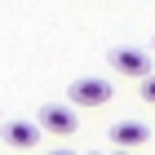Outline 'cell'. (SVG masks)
I'll return each mask as SVG.
<instances>
[{
	"label": "cell",
	"instance_id": "1",
	"mask_svg": "<svg viewBox=\"0 0 155 155\" xmlns=\"http://www.w3.org/2000/svg\"><path fill=\"white\" fill-rule=\"evenodd\" d=\"M111 97H115V84L102 80V75H75L67 84V107L84 111V107H107Z\"/></svg>",
	"mask_w": 155,
	"mask_h": 155
},
{
	"label": "cell",
	"instance_id": "2",
	"mask_svg": "<svg viewBox=\"0 0 155 155\" xmlns=\"http://www.w3.org/2000/svg\"><path fill=\"white\" fill-rule=\"evenodd\" d=\"M36 129L53 133V137H71V133L80 129V115H75V107H67V102H45V107L36 111Z\"/></svg>",
	"mask_w": 155,
	"mask_h": 155
},
{
	"label": "cell",
	"instance_id": "3",
	"mask_svg": "<svg viewBox=\"0 0 155 155\" xmlns=\"http://www.w3.org/2000/svg\"><path fill=\"white\" fill-rule=\"evenodd\" d=\"M107 62H111V71H115V75H129V80H137V84H142L146 75L155 71V67H151V53H142V49H133V45L111 49Z\"/></svg>",
	"mask_w": 155,
	"mask_h": 155
},
{
	"label": "cell",
	"instance_id": "4",
	"mask_svg": "<svg viewBox=\"0 0 155 155\" xmlns=\"http://www.w3.org/2000/svg\"><path fill=\"white\" fill-rule=\"evenodd\" d=\"M0 137H5V146H13V151H36V146H40L36 120H5Z\"/></svg>",
	"mask_w": 155,
	"mask_h": 155
},
{
	"label": "cell",
	"instance_id": "5",
	"mask_svg": "<svg viewBox=\"0 0 155 155\" xmlns=\"http://www.w3.org/2000/svg\"><path fill=\"white\" fill-rule=\"evenodd\" d=\"M111 142H115L120 151H133V146L151 142V129H146L142 120H120V124H111Z\"/></svg>",
	"mask_w": 155,
	"mask_h": 155
},
{
	"label": "cell",
	"instance_id": "6",
	"mask_svg": "<svg viewBox=\"0 0 155 155\" xmlns=\"http://www.w3.org/2000/svg\"><path fill=\"white\" fill-rule=\"evenodd\" d=\"M137 89H142V97H146V102H151V107H155V71H151V75H146V80H142V84H137Z\"/></svg>",
	"mask_w": 155,
	"mask_h": 155
},
{
	"label": "cell",
	"instance_id": "7",
	"mask_svg": "<svg viewBox=\"0 0 155 155\" xmlns=\"http://www.w3.org/2000/svg\"><path fill=\"white\" fill-rule=\"evenodd\" d=\"M45 155H75V151H67V146H58V151H45Z\"/></svg>",
	"mask_w": 155,
	"mask_h": 155
},
{
	"label": "cell",
	"instance_id": "8",
	"mask_svg": "<svg viewBox=\"0 0 155 155\" xmlns=\"http://www.w3.org/2000/svg\"><path fill=\"white\" fill-rule=\"evenodd\" d=\"M115 155H129V151H115Z\"/></svg>",
	"mask_w": 155,
	"mask_h": 155
}]
</instances>
